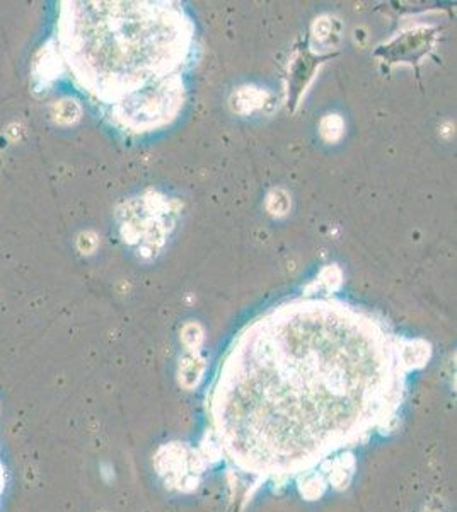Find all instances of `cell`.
Listing matches in <instances>:
<instances>
[{
	"label": "cell",
	"instance_id": "cell-1",
	"mask_svg": "<svg viewBox=\"0 0 457 512\" xmlns=\"http://www.w3.org/2000/svg\"><path fill=\"white\" fill-rule=\"evenodd\" d=\"M427 352L336 299L278 306L220 364L203 446L258 485L311 475L393 427Z\"/></svg>",
	"mask_w": 457,
	"mask_h": 512
},
{
	"label": "cell",
	"instance_id": "cell-2",
	"mask_svg": "<svg viewBox=\"0 0 457 512\" xmlns=\"http://www.w3.org/2000/svg\"><path fill=\"white\" fill-rule=\"evenodd\" d=\"M191 31L171 2H76L65 21V57L82 86L116 111L180 77Z\"/></svg>",
	"mask_w": 457,
	"mask_h": 512
},
{
	"label": "cell",
	"instance_id": "cell-3",
	"mask_svg": "<svg viewBox=\"0 0 457 512\" xmlns=\"http://www.w3.org/2000/svg\"><path fill=\"white\" fill-rule=\"evenodd\" d=\"M6 489V470H4V463L0 460V497L4 494Z\"/></svg>",
	"mask_w": 457,
	"mask_h": 512
}]
</instances>
